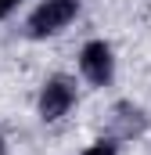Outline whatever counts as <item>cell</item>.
Returning <instances> with one entry per match:
<instances>
[{
	"label": "cell",
	"instance_id": "cell-2",
	"mask_svg": "<svg viewBox=\"0 0 151 155\" xmlns=\"http://www.w3.org/2000/svg\"><path fill=\"white\" fill-rule=\"evenodd\" d=\"M72 101H76V87H72V79L69 76H54V79H47V87H43V94H40V116L47 119H61L69 108H72Z\"/></svg>",
	"mask_w": 151,
	"mask_h": 155
},
{
	"label": "cell",
	"instance_id": "cell-5",
	"mask_svg": "<svg viewBox=\"0 0 151 155\" xmlns=\"http://www.w3.org/2000/svg\"><path fill=\"white\" fill-rule=\"evenodd\" d=\"M11 7H14V0H0V18H4V15H7Z\"/></svg>",
	"mask_w": 151,
	"mask_h": 155
},
{
	"label": "cell",
	"instance_id": "cell-4",
	"mask_svg": "<svg viewBox=\"0 0 151 155\" xmlns=\"http://www.w3.org/2000/svg\"><path fill=\"white\" fill-rule=\"evenodd\" d=\"M83 155H115V148L108 144V141H101V144H94V148H86Z\"/></svg>",
	"mask_w": 151,
	"mask_h": 155
},
{
	"label": "cell",
	"instance_id": "cell-3",
	"mask_svg": "<svg viewBox=\"0 0 151 155\" xmlns=\"http://www.w3.org/2000/svg\"><path fill=\"white\" fill-rule=\"evenodd\" d=\"M79 69H83V76L90 79V83H108V79H112V72H115L112 47H108L104 40L86 43V47H83V54H79Z\"/></svg>",
	"mask_w": 151,
	"mask_h": 155
},
{
	"label": "cell",
	"instance_id": "cell-6",
	"mask_svg": "<svg viewBox=\"0 0 151 155\" xmlns=\"http://www.w3.org/2000/svg\"><path fill=\"white\" fill-rule=\"evenodd\" d=\"M0 155H4V148H0Z\"/></svg>",
	"mask_w": 151,
	"mask_h": 155
},
{
	"label": "cell",
	"instance_id": "cell-1",
	"mask_svg": "<svg viewBox=\"0 0 151 155\" xmlns=\"http://www.w3.org/2000/svg\"><path fill=\"white\" fill-rule=\"evenodd\" d=\"M76 18V0H43L29 15V36H50Z\"/></svg>",
	"mask_w": 151,
	"mask_h": 155
}]
</instances>
